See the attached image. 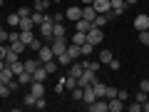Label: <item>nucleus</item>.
I'll use <instances>...</instances> for the list:
<instances>
[{
    "instance_id": "nucleus-1",
    "label": "nucleus",
    "mask_w": 149,
    "mask_h": 112,
    "mask_svg": "<svg viewBox=\"0 0 149 112\" xmlns=\"http://www.w3.org/2000/svg\"><path fill=\"white\" fill-rule=\"evenodd\" d=\"M67 37H52V45H50V48H52V52H55V57H57V55H62V52H67Z\"/></svg>"
},
{
    "instance_id": "nucleus-2",
    "label": "nucleus",
    "mask_w": 149,
    "mask_h": 112,
    "mask_svg": "<svg viewBox=\"0 0 149 112\" xmlns=\"http://www.w3.org/2000/svg\"><path fill=\"white\" fill-rule=\"evenodd\" d=\"M102 40H104V32H102V27H92V30H87V43H92V45H100Z\"/></svg>"
},
{
    "instance_id": "nucleus-3",
    "label": "nucleus",
    "mask_w": 149,
    "mask_h": 112,
    "mask_svg": "<svg viewBox=\"0 0 149 112\" xmlns=\"http://www.w3.org/2000/svg\"><path fill=\"white\" fill-rule=\"evenodd\" d=\"M95 80H97V72H92V70H85V72L77 77V85H80V87H87V85H92Z\"/></svg>"
},
{
    "instance_id": "nucleus-4",
    "label": "nucleus",
    "mask_w": 149,
    "mask_h": 112,
    "mask_svg": "<svg viewBox=\"0 0 149 112\" xmlns=\"http://www.w3.org/2000/svg\"><path fill=\"white\" fill-rule=\"evenodd\" d=\"M134 30H137V32L149 30V15H147V13H139V15L134 18Z\"/></svg>"
},
{
    "instance_id": "nucleus-5",
    "label": "nucleus",
    "mask_w": 149,
    "mask_h": 112,
    "mask_svg": "<svg viewBox=\"0 0 149 112\" xmlns=\"http://www.w3.org/2000/svg\"><path fill=\"white\" fill-rule=\"evenodd\" d=\"M92 8L97 10V15H107V13L112 10V3H109V0H95Z\"/></svg>"
},
{
    "instance_id": "nucleus-6",
    "label": "nucleus",
    "mask_w": 149,
    "mask_h": 112,
    "mask_svg": "<svg viewBox=\"0 0 149 112\" xmlns=\"http://www.w3.org/2000/svg\"><path fill=\"white\" fill-rule=\"evenodd\" d=\"M52 57H55L52 48H50V45H40V50H37V60H40V62H47V60H52Z\"/></svg>"
},
{
    "instance_id": "nucleus-7",
    "label": "nucleus",
    "mask_w": 149,
    "mask_h": 112,
    "mask_svg": "<svg viewBox=\"0 0 149 112\" xmlns=\"http://www.w3.org/2000/svg\"><path fill=\"white\" fill-rule=\"evenodd\" d=\"M65 18H67V20H80L82 18V8L80 5H72V8H67V10H65Z\"/></svg>"
},
{
    "instance_id": "nucleus-8",
    "label": "nucleus",
    "mask_w": 149,
    "mask_h": 112,
    "mask_svg": "<svg viewBox=\"0 0 149 112\" xmlns=\"http://www.w3.org/2000/svg\"><path fill=\"white\" fill-rule=\"evenodd\" d=\"M95 100H97V95H95V87H92V85L82 87V102H87V105H92Z\"/></svg>"
},
{
    "instance_id": "nucleus-9",
    "label": "nucleus",
    "mask_w": 149,
    "mask_h": 112,
    "mask_svg": "<svg viewBox=\"0 0 149 112\" xmlns=\"http://www.w3.org/2000/svg\"><path fill=\"white\" fill-rule=\"evenodd\" d=\"M107 105H109V112H122V110H127L124 100H119V97H112V100H107Z\"/></svg>"
},
{
    "instance_id": "nucleus-10",
    "label": "nucleus",
    "mask_w": 149,
    "mask_h": 112,
    "mask_svg": "<svg viewBox=\"0 0 149 112\" xmlns=\"http://www.w3.org/2000/svg\"><path fill=\"white\" fill-rule=\"evenodd\" d=\"M30 92H32L35 97H45V82L32 80V82H30Z\"/></svg>"
},
{
    "instance_id": "nucleus-11",
    "label": "nucleus",
    "mask_w": 149,
    "mask_h": 112,
    "mask_svg": "<svg viewBox=\"0 0 149 112\" xmlns=\"http://www.w3.org/2000/svg\"><path fill=\"white\" fill-rule=\"evenodd\" d=\"M50 77V72L45 70V65H40V67H35V72H32V80H37V82H45Z\"/></svg>"
},
{
    "instance_id": "nucleus-12",
    "label": "nucleus",
    "mask_w": 149,
    "mask_h": 112,
    "mask_svg": "<svg viewBox=\"0 0 149 112\" xmlns=\"http://www.w3.org/2000/svg\"><path fill=\"white\" fill-rule=\"evenodd\" d=\"M92 27H95V22L85 20V18H80V20H74V30H80V32H87V30H92Z\"/></svg>"
},
{
    "instance_id": "nucleus-13",
    "label": "nucleus",
    "mask_w": 149,
    "mask_h": 112,
    "mask_svg": "<svg viewBox=\"0 0 149 112\" xmlns=\"http://www.w3.org/2000/svg\"><path fill=\"white\" fill-rule=\"evenodd\" d=\"M109 3H112V13H114L117 18L127 10V3H124V0H109Z\"/></svg>"
},
{
    "instance_id": "nucleus-14",
    "label": "nucleus",
    "mask_w": 149,
    "mask_h": 112,
    "mask_svg": "<svg viewBox=\"0 0 149 112\" xmlns=\"http://www.w3.org/2000/svg\"><path fill=\"white\" fill-rule=\"evenodd\" d=\"M67 55H70L72 60H77V57L82 55V45H77V43H70V45H67Z\"/></svg>"
},
{
    "instance_id": "nucleus-15",
    "label": "nucleus",
    "mask_w": 149,
    "mask_h": 112,
    "mask_svg": "<svg viewBox=\"0 0 149 112\" xmlns=\"http://www.w3.org/2000/svg\"><path fill=\"white\" fill-rule=\"evenodd\" d=\"M82 18L85 20H90V22H95V18H97V10L92 5H82Z\"/></svg>"
},
{
    "instance_id": "nucleus-16",
    "label": "nucleus",
    "mask_w": 149,
    "mask_h": 112,
    "mask_svg": "<svg viewBox=\"0 0 149 112\" xmlns=\"http://www.w3.org/2000/svg\"><path fill=\"white\" fill-rule=\"evenodd\" d=\"M0 80H3V82H8V85H10V82L15 80V72H13V70H10V67H8V65H5V67L0 70Z\"/></svg>"
},
{
    "instance_id": "nucleus-17",
    "label": "nucleus",
    "mask_w": 149,
    "mask_h": 112,
    "mask_svg": "<svg viewBox=\"0 0 149 112\" xmlns=\"http://www.w3.org/2000/svg\"><path fill=\"white\" fill-rule=\"evenodd\" d=\"M20 40L27 45V48H30V45L35 43V35H32V30H20Z\"/></svg>"
},
{
    "instance_id": "nucleus-18",
    "label": "nucleus",
    "mask_w": 149,
    "mask_h": 112,
    "mask_svg": "<svg viewBox=\"0 0 149 112\" xmlns=\"http://www.w3.org/2000/svg\"><path fill=\"white\" fill-rule=\"evenodd\" d=\"M50 5H52V0H37V3H32V10H37V13H45Z\"/></svg>"
},
{
    "instance_id": "nucleus-19",
    "label": "nucleus",
    "mask_w": 149,
    "mask_h": 112,
    "mask_svg": "<svg viewBox=\"0 0 149 112\" xmlns=\"http://www.w3.org/2000/svg\"><path fill=\"white\" fill-rule=\"evenodd\" d=\"M8 48H10V50H15V52H17V55H20V52H22V50H25V48H27V45H25V43H22L20 37H17V40H10V45H8Z\"/></svg>"
},
{
    "instance_id": "nucleus-20",
    "label": "nucleus",
    "mask_w": 149,
    "mask_h": 112,
    "mask_svg": "<svg viewBox=\"0 0 149 112\" xmlns=\"http://www.w3.org/2000/svg\"><path fill=\"white\" fill-rule=\"evenodd\" d=\"M45 65V70H47L50 75H55L57 72V67H60V62H57V57H52V60H47V62H42Z\"/></svg>"
},
{
    "instance_id": "nucleus-21",
    "label": "nucleus",
    "mask_w": 149,
    "mask_h": 112,
    "mask_svg": "<svg viewBox=\"0 0 149 112\" xmlns=\"http://www.w3.org/2000/svg\"><path fill=\"white\" fill-rule=\"evenodd\" d=\"M15 77H17V85H30V82H32V75L25 72V70H22L20 75H15Z\"/></svg>"
},
{
    "instance_id": "nucleus-22",
    "label": "nucleus",
    "mask_w": 149,
    "mask_h": 112,
    "mask_svg": "<svg viewBox=\"0 0 149 112\" xmlns=\"http://www.w3.org/2000/svg\"><path fill=\"white\" fill-rule=\"evenodd\" d=\"M32 27H35L32 18H20V25H17V30H32Z\"/></svg>"
},
{
    "instance_id": "nucleus-23",
    "label": "nucleus",
    "mask_w": 149,
    "mask_h": 112,
    "mask_svg": "<svg viewBox=\"0 0 149 112\" xmlns=\"http://www.w3.org/2000/svg\"><path fill=\"white\" fill-rule=\"evenodd\" d=\"M40 65H42V62H40V60H37V57H32V60H27V62H25V72H35V67H40Z\"/></svg>"
},
{
    "instance_id": "nucleus-24",
    "label": "nucleus",
    "mask_w": 149,
    "mask_h": 112,
    "mask_svg": "<svg viewBox=\"0 0 149 112\" xmlns=\"http://www.w3.org/2000/svg\"><path fill=\"white\" fill-rule=\"evenodd\" d=\"M17 60H20V55H17L15 50H10V48H8V55H5V65H15Z\"/></svg>"
},
{
    "instance_id": "nucleus-25",
    "label": "nucleus",
    "mask_w": 149,
    "mask_h": 112,
    "mask_svg": "<svg viewBox=\"0 0 149 112\" xmlns=\"http://www.w3.org/2000/svg\"><path fill=\"white\" fill-rule=\"evenodd\" d=\"M65 35H67V27L60 25V22H55V27H52V37H65Z\"/></svg>"
},
{
    "instance_id": "nucleus-26",
    "label": "nucleus",
    "mask_w": 149,
    "mask_h": 112,
    "mask_svg": "<svg viewBox=\"0 0 149 112\" xmlns=\"http://www.w3.org/2000/svg\"><path fill=\"white\" fill-rule=\"evenodd\" d=\"M10 92H13V87L8 85V82H3V80H0V100H5V97H10Z\"/></svg>"
},
{
    "instance_id": "nucleus-27",
    "label": "nucleus",
    "mask_w": 149,
    "mask_h": 112,
    "mask_svg": "<svg viewBox=\"0 0 149 112\" xmlns=\"http://www.w3.org/2000/svg\"><path fill=\"white\" fill-rule=\"evenodd\" d=\"M82 72H85V65H77V62L70 65V75H72V77H80Z\"/></svg>"
},
{
    "instance_id": "nucleus-28",
    "label": "nucleus",
    "mask_w": 149,
    "mask_h": 112,
    "mask_svg": "<svg viewBox=\"0 0 149 112\" xmlns=\"http://www.w3.org/2000/svg\"><path fill=\"white\" fill-rule=\"evenodd\" d=\"M112 60H114V55H112V50H102V52H100V62H104V65H109Z\"/></svg>"
},
{
    "instance_id": "nucleus-29",
    "label": "nucleus",
    "mask_w": 149,
    "mask_h": 112,
    "mask_svg": "<svg viewBox=\"0 0 149 112\" xmlns=\"http://www.w3.org/2000/svg\"><path fill=\"white\" fill-rule=\"evenodd\" d=\"M92 87H95V95L97 97H104V90H107V85H104V82H92Z\"/></svg>"
},
{
    "instance_id": "nucleus-30",
    "label": "nucleus",
    "mask_w": 149,
    "mask_h": 112,
    "mask_svg": "<svg viewBox=\"0 0 149 112\" xmlns=\"http://www.w3.org/2000/svg\"><path fill=\"white\" fill-rule=\"evenodd\" d=\"M72 43H77V45L87 43V32H80V30H74V35H72Z\"/></svg>"
},
{
    "instance_id": "nucleus-31",
    "label": "nucleus",
    "mask_w": 149,
    "mask_h": 112,
    "mask_svg": "<svg viewBox=\"0 0 149 112\" xmlns=\"http://www.w3.org/2000/svg\"><path fill=\"white\" fill-rule=\"evenodd\" d=\"M8 25L17 27V25H20V15H17V13H10V15H8Z\"/></svg>"
},
{
    "instance_id": "nucleus-32",
    "label": "nucleus",
    "mask_w": 149,
    "mask_h": 112,
    "mask_svg": "<svg viewBox=\"0 0 149 112\" xmlns=\"http://www.w3.org/2000/svg\"><path fill=\"white\" fill-rule=\"evenodd\" d=\"M134 100H137V102H142V105H144V102L149 100V92H144V90H139V92H134Z\"/></svg>"
},
{
    "instance_id": "nucleus-33",
    "label": "nucleus",
    "mask_w": 149,
    "mask_h": 112,
    "mask_svg": "<svg viewBox=\"0 0 149 112\" xmlns=\"http://www.w3.org/2000/svg\"><path fill=\"white\" fill-rule=\"evenodd\" d=\"M57 62H60V65H72V62H74V60H72V57H70V55H67V52H62V55H57Z\"/></svg>"
},
{
    "instance_id": "nucleus-34",
    "label": "nucleus",
    "mask_w": 149,
    "mask_h": 112,
    "mask_svg": "<svg viewBox=\"0 0 149 112\" xmlns=\"http://www.w3.org/2000/svg\"><path fill=\"white\" fill-rule=\"evenodd\" d=\"M62 82H65V87H70V90H72V87H77V77H72V75H67Z\"/></svg>"
},
{
    "instance_id": "nucleus-35",
    "label": "nucleus",
    "mask_w": 149,
    "mask_h": 112,
    "mask_svg": "<svg viewBox=\"0 0 149 112\" xmlns=\"http://www.w3.org/2000/svg\"><path fill=\"white\" fill-rule=\"evenodd\" d=\"M8 67H10V70H13V72H15V75H20V72H22V70H25V62H20V60H17V62H15V65H8Z\"/></svg>"
},
{
    "instance_id": "nucleus-36",
    "label": "nucleus",
    "mask_w": 149,
    "mask_h": 112,
    "mask_svg": "<svg viewBox=\"0 0 149 112\" xmlns=\"http://www.w3.org/2000/svg\"><path fill=\"white\" fill-rule=\"evenodd\" d=\"M117 87H112V85H107V90H104V97H107V100H112V97H117Z\"/></svg>"
},
{
    "instance_id": "nucleus-37",
    "label": "nucleus",
    "mask_w": 149,
    "mask_h": 112,
    "mask_svg": "<svg viewBox=\"0 0 149 112\" xmlns=\"http://www.w3.org/2000/svg\"><path fill=\"white\" fill-rule=\"evenodd\" d=\"M82 65H85V70H92V72L100 70V60H97V62H95V60H90V62H82Z\"/></svg>"
},
{
    "instance_id": "nucleus-38",
    "label": "nucleus",
    "mask_w": 149,
    "mask_h": 112,
    "mask_svg": "<svg viewBox=\"0 0 149 112\" xmlns=\"http://www.w3.org/2000/svg\"><path fill=\"white\" fill-rule=\"evenodd\" d=\"M107 22H109V15H97V18H95V25H97V27L107 25Z\"/></svg>"
},
{
    "instance_id": "nucleus-39",
    "label": "nucleus",
    "mask_w": 149,
    "mask_h": 112,
    "mask_svg": "<svg viewBox=\"0 0 149 112\" xmlns=\"http://www.w3.org/2000/svg\"><path fill=\"white\" fill-rule=\"evenodd\" d=\"M17 15H20V18H30V15H32V5H30V8H27V5H22L20 10H17Z\"/></svg>"
},
{
    "instance_id": "nucleus-40",
    "label": "nucleus",
    "mask_w": 149,
    "mask_h": 112,
    "mask_svg": "<svg viewBox=\"0 0 149 112\" xmlns=\"http://www.w3.org/2000/svg\"><path fill=\"white\" fill-rule=\"evenodd\" d=\"M35 100H37V97H35V95L30 92V95H27L25 100H22V105H25V107H35Z\"/></svg>"
},
{
    "instance_id": "nucleus-41",
    "label": "nucleus",
    "mask_w": 149,
    "mask_h": 112,
    "mask_svg": "<svg viewBox=\"0 0 149 112\" xmlns=\"http://www.w3.org/2000/svg\"><path fill=\"white\" fill-rule=\"evenodd\" d=\"M45 107H47V100H45V97H37L35 100V110H45Z\"/></svg>"
},
{
    "instance_id": "nucleus-42",
    "label": "nucleus",
    "mask_w": 149,
    "mask_h": 112,
    "mask_svg": "<svg viewBox=\"0 0 149 112\" xmlns=\"http://www.w3.org/2000/svg\"><path fill=\"white\" fill-rule=\"evenodd\" d=\"M139 43H142V45H149V30H142V32H139Z\"/></svg>"
},
{
    "instance_id": "nucleus-43",
    "label": "nucleus",
    "mask_w": 149,
    "mask_h": 112,
    "mask_svg": "<svg viewBox=\"0 0 149 112\" xmlns=\"http://www.w3.org/2000/svg\"><path fill=\"white\" fill-rule=\"evenodd\" d=\"M127 110H129V112H142V102H137V100H134L132 105H127Z\"/></svg>"
},
{
    "instance_id": "nucleus-44",
    "label": "nucleus",
    "mask_w": 149,
    "mask_h": 112,
    "mask_svg": "<svg viewBox=\"0 0 149 112\" xmlns=\"http://www.w3.org/2000/svg\"><path fill=\"white\" fill-rule=\"evenodd\" d=\"M92 50H95L92 43H82V55H92Z\"/></svg>"
},
{
    "instance_id": "nucleus-45",
    "label": "nucleus",
    "mask_w": 149,
    "mask_h": 112,
    "mask_svg": "<svg viewBox=\"0 0 149 112\" xmlns=\"http://www.w3.org/2000/svg\"><path fill=\"white\" fill-rule=\"evenodd\" d=\"M8 37H10V32L5 27H0V43H8Z\"/></svg>"
},
{
    "instance_id": "nucleus-46",
    "label": "nucleus",
    "mask_w": 149,
    "mask_h": 112,
    "mask_svg": "<svg viewBox=\"0 0 149 112\" xmlns=\"http://www.w3.org/2000/svg\"><path fill=\"white\" fill-rule=\"evenodd\" d=\"M109 67H112V72H117V70H119V67H122V65H119V60H117V57H114V60H112V62H109Z\"/></svg>"
},
{
    "instance_id": "nucleus-47",
    "label": "nucleus",
    "mask_w": 149,
    "mask_h": 112,
    "mask_svg": "<svg viewBox=\"0 0 149 112\" xmlns=\"http://www.w3.org/2000/svg\"><path fill=\"white\" fill-rule=\"evenodd\" d=\"M117 97H119V100H124V102H127V97H129V92H127V90H119V92H117Z\"/></svg>"
},
{
    "instance_id": "nucleus-48",
    "label": "nucleus",
    "mask_w": 149,
    "mask_h": 112,
    "mask_svg": "<svg viewBox=\"0 0 149 112\" xmlns=\"http://www.w3.org/2000/svg\"><path fill=\"white\" fill-rule=\"evenodd\" d=\"M139 90H144V92H149V80H142V82H139Z\"/></svg>"
},
{
    "instance_id": "nucleus-49",
    "label": "nucleus",
    "mask_w": 149,
    "mask_h": 112,
    "mask_svg": "<svg viewBox=\"0 0 149 112\" xmlns=\"http://www.w3.org/2000/svg\"><path fill=\"white\" fill-rule=\"evenodd\" d=\"M5 55H8V48L3 43H0V60H5Z\"/></svg>"
},
{
    "instance_id": "nucleus-50",
    "label": "nucleus",
    "mask_w": 149,
    "mask_h": 112,
    "mask_svg": "<svg viewBox=\"0 0 149 112\" xmlns=\"http://www.w3.org/2000/svg\"><path fill=\"white\" fill-rule=\"evenodd\" d=\"M52 20H55V22H62V20H65V13H55Z\"/></svg>"
},
{
    "instance_id": "nucleus-51",
    "label": "nucleus",
    "mask_w": 149,
    "mask_h": 112,
    "mask_svg": "<svg viewBox=\"0 0 149 112\" xmlns=\"http://www.w3.org/2000/svg\"><path fill=\"white\" fill-rule=\"evenodd\" d=\"M142 110H144V112H149V100H147V102L142 105Z\"/></svg>"
},
{
    "instance_id": "nucleus-52",
    "label": "nucleus",
    "mask_w": 149,
    "mask_h": 112,
    "mask_svg": "<svg viewBox=\"0 0 149 112\" xmlns=\"http://www.w3.org/2000/svg\"><path fill=\"white\" fill-rule=\"evenodd\" d=\"M92 3H95V0H82V5H92Z\"/></svg>"
},
{
    "instance_id": "nucleus-53",
    "label": "nucleus",
    "mask_w": 149,
    "mask_h": 112,
    "mask_svg": "<svg viewBox=\"0 0 149 112\" xmlns=\"http://www.w3.org/2000/svg\"><path fill=\"white\" fill-rule=\"evenodd\" d=\"M124 3H127V5H134V3H137V0H124Z\"/></svg>"
},
{
    "instance_id": "nucleus-54",
    "label": "nucleus",
    "mask_w": 149,
    "mask_h": 112,
    "mask_svg": "<svg viewBox=\"0 0 149 112\" xmlns=\"http://www.w3.org/2000/svg\"><path fill=\"white\" fill-rule=\"evenodd\" d=\"M3 67H5V60H0V70H3Z\"/></svg>"
},
{
    "instance_id": "nucleus-55",
    "label": "nucleus",
    "mask_w": 149,
    "mask_h": 112,
    "mask_svg": "<svg viewBox=\"0 0 149 112\" xmlns=\"http://www.w3.org/2000/svg\"><path fill=\"white\" fill-rule=\"evenodd\" d=\"M55 3H62V0H52V5H55Z\"/></svg>"
},
{
    "instance_id": "nucleus-56",
    "label": "nucleus",
    "mask_w": 149,
    "mask_h": 112,
    "mask_svg": "<svg viewBox=\"0 0 149 112\" xmlns=\"http://www.w3.org/2000/svg\"><path fill=\"white\" fill-rule=\"evenodd\" d=\"M0 5H3V0H0Z\"/></svg>"
},
{
    "instance_id": "nucleus-57",
    "label": "nucleus",
    "mask_w": 149,
    "mask_h": 112,
    "mask_svg": "<svg viewBox=\"0 0 149 112\" xmlns=\"http://www.w3.org/2000/svg\"><path fill=\"white\" fill-rule=\"evenodd\" d=\"M32 3H37V0H32Z\"/></svg>"
}]
</instances>
